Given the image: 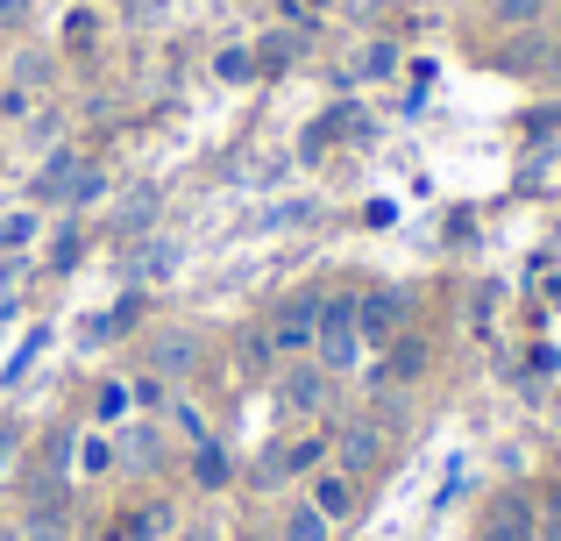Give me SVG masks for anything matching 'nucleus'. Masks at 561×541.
<instances>
[{"label": "nucleus", "instance_id": "obj_9", "mask_svg": "<svg viewBox=\"0 0 561 541\" xmlns=\"http://www.w3.org/2000/svg\"><path fill=\"white\" fill-rule=\"evenodd\" d=\"M71 179H79V157H71V150H57L50 165L36 171V200H65V193H71Z\"/></svg>", "mask_w": 561, "mask_h": 541}, {"label": "nucleus", "instance_id": "obj_23", "mask_svg": "<svg viewBox=\"0 0 561 541\" xmlns=\"http://www.w3.org/2000/svg\"><path fill=\"white\" fill-rule=\"evenodd\" d=\"M242 541H271V534H242Z\"/></svg>", "mask_w": 561, "mask_h": 541}, {"label": "nucleus", "instance_id": "obj_7", "mask_svg": "<svg viewBox=\"0 0 561 541\" xmlns=\"http://www.w3.org/2000/svg\"><path fill=\"white\" fill-rule=\"evenodd\" d=\"M377 457H383V435L370 428V420H348L342 428V471L363 477V471H377Z\"/></svg>", "mask_w": 561, "mask_h": 541}, {"label": "nucleus", "instance_id": "obj_17", "mask_svg": "<svg viewBox=\"0 0 561 541\" xmlns=\"http://www.w3.org/2000/svg\"><path fill=\"white\" fill-rule=\"evenodd\" d=\"M28 236H36V214H8V222H0V250H22Z\"/></svg>", "mask_w": 561, "mask_h": 541}, {"label": "nucleus", "instance_id": "obj_2", "mask_svg": "<svg viewBox=\"0 0 561 541\" xmlns=\"http://www.w3.org/2000/svg\"><path fill=\"white\" fill-rule=\"evenodd\" d=\"M320 335V300H285L271 314V328H263V349L271 357H299V349H313Z\"/></svg>", "mask_w": 561, "mask_h": 541}, {"label": "nucleus", "instance_id": "obj_15", "mask_svg": "<svg viewBox=\"0 0 561 541\" xmlns=\"http://www.w3.org/2000/svg\"><path fill=\"white\" fill-rule=\"evenodd\" d=\"M391 65H398V50H391V43H370V50L356 57V79H391Z\"/></svg>", "mask_w": 561, "mask_h": 541}, {"label": "nucleus", "instance_id": "obj_16", "mask_svg": "<svg viewBox=\"0 0 561 541\" xmlns=\"http://www.w3.org/2000/svg\"><path fill=\"white\" fill-rule=\"evenodd\" d=\"M214 71H220L228 86H242L249 71H256V50H220V57H214Z\"/></svg>", "mask_w": 561, "mask_h": 541}, {"label": "nucleus", "instance_id": "obj_4", "mask_svg": "<svg viewBox=\"0 0 561 541\" xmlns=\"http://www.w3.org/2000/svg\"><path fill=\"white\" fill-rule=\"evenodd\" d=\"M277 399H285L291 414H320V406H328V363H291Z\"/></svg>", "mask_w": 561, "mask_h": 541}, {"label": "nucleus", "instance_id": "obj_10", "mask_svg": "<svg viewBox=\"0 0 561 541\" xmlns=\"http://www.w3.org/2000/svg\"><path fill=\"white\" fill-rule=\"evenodd\" d=\"M548 14V0H491V22L497 29H534Z\"/></svg>", "mask_w": 561, "mask_h": 541}, {"label": "nucleus", "instance_id": "obj_3", "mask_svg": "<svg viewBox=\"0 0 561 541\" xmlns=\"http://www.w3.org/2000/svg\"><path fill=\"white\" fill-rule=\"evenodd\" d=\"M356 328L363 342H391V335H405V292H370V300H356Z\"/></svg>", "mask_w": 561, "mask_h": 541}, {"label": "nucleus", "instance_id": "obj_20", "mask_svg": "<svg viewBox=\"0 0 561 541\" xmlns=\"http://www.w3.org/2000/svg\"><path fill=\"white\" fill-rule=\"evenodd\" d=\"M483 541H526V528H505V520H491V534Z\"/></svg>", "mask_w": 561, "mask_h": 541}, {"label": "nucleus", "instance_id": "obj_25", "mask_svg": "<svg viewBox=\"0 0 561 541\" xmlns=\"http://www.w3.org/2000/svg\"><path fill=\"white\" fill-rule=\"evenodd\" d=\"M0 541H14V534H0Z\"/></svg>", "mask_w": 561, "mask_h": 541}, {"label": "nucleus", "instance_id": "obj_13", "mask_svg": "<svg viewBox=\"0 0 561 541\" xmlns=\"http://www.w3.org/2000/svg\"><path fill=\"white\" fill-rule=\"evenodd\" d=\"M328 528H334L328 514H313V506H299V514L285 520V541H328Z\"/></svg>", "mask_w": 561, "mask_h": 541}, {"label": "nucleus", "instance_id": "obj_19", "mask_svg": "<svg viewBox=\"0 0 561 541\" xmlns=\"http://www.w3.org/2000/svg\"><path fill=\"white\" fill-rule=\"evenodd\" d=\"M28 22V0H0V29H22Z\"/></svg>", "mask_w": 561, "mask_h": 541}, {"label": "nucleus", "instance_id": "obj_12", "mask_svg": "<svg viewBox=\"0 0 561 541\" xmlns=\"http://www.w3.org/2000/svg\"><path fill=\"white\" fill-rule=\"evenodd\" d=\"M192 477H199L206 492H220V485H228V457H220L214 442H199V457H192Z\"/></svg>", "mask_w": 561, "mask_h": 541}, {"label": "nucleus", "instance_id": "obj_14", "mask_svg": "<svg viewBox=\"0 0 561 541\" xmlns=\"http://www.w3.org/2000/svg\"><path fill=\"white\" fill-rule=\"evenodd\" d=\"M107 193V171H93V165H79V179H71V193H65V207H93V200Z\"/></svg>", "mask_w": 561, "mask_h": 541}, {"label": "nucleus", "instance_id": "obj_1", "mask_svg": "<svg viewBox=\"0 0 561 541\" xmlns=\"http://www.w3.org/2000/svg\"><path fill=\"white\" fill-rule=\"evenodd\" d=\"M320 363L328 371H348L363 349V328H356V300H320V335H313Z\"/></svg>", "mask_w": 561, "mask_h": 541}, {"label": "nucleus", "instance_id": "obj_24", "mask_svg": "<svg viewBox=\"0 0 561 541\" xmlns=\"http://www.w3.org/2000/svg\"><path fill=\"white\" fill-rule=\"evenodd\" d=\"M554 36H561V8H554Z\"/></svg>", "mask_w": 561, "mask_h": 541}, {"label": "nucleus", "instance_id": "obj_11", "mask_svg": "<svg viewBox=\"0 0 561 541\" xmlns=\"http://www.w3.org/2000/svg\"><path fill=\"white\" fill-rule=\"evenodd\" d=\"M320 457H328V442H291V449H285V457H277V463H271V477H299V471H313V463H320Z\"/></svg>", "mask_w": 561, "mask_h": 541}, {"label": "nucleus", "instance_id": "obj_26", "mask_svg": "<svg viewBox=\"0 0 561 541\" xmlns=\"http://www.w3.org/2000/svg\"><path fill=\"white\" fill-rule=\"evenodd\" d=\"M14 541H22V534H14Z\"/></svg>", "mask_w": 561, "mask_h": 541}, {"label": "nucleus", "instance_id": "obj_8", "mask_svg": "<svg viewBox=\"0 0 561 541\" xmlns=\"http://www.w3.org/2000/svg\"><path fill=\"white\" fill-rule=\"evenodd\" d=\"M313 514H328V520L356 514V485H348V471H320L313 477Z\"/></svg>", "mask_w": 561, "mask_h": 541}, {"label": "nucleus", "instance_id": "obj_21", "mask_svg": "<svg viewBox=\"0 0 561 541\" xmlns=\"http://www.w3.org/2000/svg\"><path fill=\"white\" fill-rule=\"evenodd\" d=\"M554 520H561V485H554Z\"/></svg>", "mask_w": 561, "mask_h": 541}, {"label": "nucleus", "instance_id": "obj_18", "mask_svg": "<svg viewBox=\"0 0 561 541\" xmlns=\"http://www.w3.org/2000/svg\"><path fill=\"white\" fill-rule=\"evenodd\" d=\"M150 207H157V193H150V185H142V193H136V200H128V207H122V228H142V222H150Z\"/></svg>", "mask_w": 561, "mask_h": 541}, {"label": "nucleus", "instance_id": "obj_6", "mask_svg": "<svg viewBox=\"0 0 561 541\" xmlns=\"http://www.w3.org/2000/svg\"><path fill=\"white\" fill-rule=\"evenodd\" d=\"M426 371V342L420 335H391V357L377 363V385H412Z\"/></svg>", "mask_w": 561, "mask_h": 541}, {"label": "nucleus", "instance_id": "obj_5", "mask_svg": "<svg viewBox=\"0 0 561 541\" xmlns=\"http://www.w3.org/2000/svg\"><path fill=\"white\" fill-rule=\"evenodd\" d=\"M150 363H157V377H185V371H199V335L164 328V335L150 342Z\"/></svg>", "mask_w": 561, "mask_h": 541}, {"label": "nucleus", "instance_id": "obj_22", "mask_svg": "<svg viewBox=\"0 0 561 541\" xmlns=\"http://www.w3.org/2000/svg\"><path fill=\"white\" fill-rule=\"evenodd\" d=\"M548 541H561V520H554V528H548Z\"/></svg>", "mask_w": 561, "mask_h": 541}]
</instances>
